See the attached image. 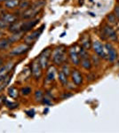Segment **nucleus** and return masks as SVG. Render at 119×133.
Wrapping results in <instances>:
<instances>
[{
	"label": "nucleus",
	"instance_id": "1",
	"mask_svg": "<svg viewBox=\"0 0 119 133\" xmlns=\"http://www.w3.org/2000/svg\"><path fill=\"white\" fill-rule=\"evenodd\" d=\"M45 1L44 0H38V1L35 2V3L31 4L30 7L29 9L25 10L22 12V15L21 18L23 20H30V19H34L35 17L37 15L38 12H41V10L43 9L45 5Z\"/></svg>",
	"mask_w": 119,
	"mask_h": 133
},
{
	"label": "nucleus",
	"instance_id": "2",
	"mask_svg": "<svg viewBox=\"0 0 119 133\" xmlns=\"http://www.w3.org/2000/svg\"><path fill=\"white\" fill-rule=\"evenodd\" d=\"M52 57H53V61L55 65L60 66L64 64V62L67 61L66 47L63 45L56 47L53 51H52Z\"/></svg>",
	"mask_w": 119,
	"mask_h": 133
},
{
	"label": "nucleus",
	"instance_id": "3",
	"mask_svg": "<svg viewBox=\"0 0 119 133\" xmlns=\"http://www.w3.org/2000/svg\"><path fill=\"white\" fill-rule=\"evenodd\" d=\"M101 35V37L103 40H110L112 42L117 41V34H116V32L115 31V29L111 26L108 24L103 25Z\"/></svg>",
	"mask_w": 119,
	"mask_h": 133
},
{
	"label": "nucleus",
	"instance_id": "4",
	"mask_svg": "<svg viewBox=\"0 0 119 133\" xmlns=\"http://www.w3.org/2000/svg\"><path fill=\"white\" fill-rule=\"evenodd\" d=\"M30 47H31V45L26 44V43L25 44H19V45L15 46L14 48H12L9 54L11 56H20V55H22L24 53L28 52L30 50Z\"/></svg>",
	"mask_w": 119,
	"mask_h": 133
},
{
	"label": "nucleus",
	"instance_id": "5",
	"mask_svg": "<svg viewBox=\"0 0 119 133\" xmlns=\"http://www.w3.org/2000/svg\"><path fill=\"white\" fill-rule=\"evenodd\" d=\"M51 55H52V50L48 47V48L44 49V51L41 52L40 56L38 57V61H39V63L43 69H45V68H46L48 66L49 59Z\"/></svg>",
	"mask_w": 119,
	"mask_h": 133
},
{
	"label": "nucleus",
	"instance_id": "6",
	"mask_svg": "<svg viewBox=\"0 0 119 133\" xmlns=\"http://www.w3.org/2000/svg\"><path fill=\"white\" fill-rule=\"evenodd\" d=\"M92 47L93 49L99 58H102V59H107V51H106L105 45H103L99 41H94L92 43Z\"/></svg>",
	"mask_w": 119,
	"mask_h": 133
},
{
	"label": "nucleus",
	"instance_id": "7",
	"mask_svg": "<svg viewBox=\"0 0 119 133\" xmlns=\"http://www.w3.org/2000/svg\"><path fill=\"white\" fill-rule=\"evenodd\" d=\"M44 28H45V25H43L40 29H36V30L29 33V35L25 36H24V42L26 43V44H30V45H31V44H33L34 42H36V40L38 39V37H39L40 35L42 34L43 30H44Z\"/></svg>",
	"mask_w": 119,
	"mask_h": 133
},
{
	"label": "nucleus",
	"instance_id": "8",
	"mask_svg": "<svg viewBox=\"0 0 119 133\" xmlns=\"http://www.w3.org/2000/svg\"><path fill=\"white\" fill-rule=\"evenodd\" d=\"M30 70H31L32 76H34V78H35L36 80H39L43 74V72H42L43 68L39 63L38 58H36L35 61L31 63V69Z\"/></svg>",
	"mask_w": 119,
	"mask_h": 133
},
{
	"label": "nucleus",
	"instance_id": "9",
	"mask_svg": "<svg viewBox=\"0 0 119 133\" xmlns=\"http://www.w3.org/2000/svg\"><path fill=\"white\" fill-rule=\"evenodd\" d=\"M38 22H39V19H37V18L30 19V20H27V21H23L22 25H21V31H23V32H25V33H27V32L31 30L33 28H35Z\"/></svg>",
	"mask_w": 119,
	"mask_h": 133
},
{
	"label": "nucleus",
	"instance_id": "10",
	"mask_svg": "<svg viewBox=\"0 0 119 133\" xmlns=\"http://www.w3.org/2000/svg\"><path fill=\"white\" fill-rule=\"evenodd\" d=\"M105 48L107 51V55H108V59L110 62H114L117 58V53H116V49L114 48L113 45L109 43H107L105 44Z\"/></svg>",
	"mask_w": 119,
	"mask_h": 133
},
{
	"label": "nucleus",
	"instance_id": "11",
	"mask_svg": "<svg viewBox=\"0 0 119 133\" xmlns=\"http://www.w3.org/2000/svg\"><path fill=\"white\" fill-rule=\"evenodd\" d=\"M71 80H72L73 83L77 86H81L83 83V76H82L81 73H80L77 69L71 70Z\"/></svg>",
	"mask_w": 119,
	"mask_h": 133
},
{
	"label": "nucleus",
	"instance_id": "12",
	"mask_svg": "<svg viewBox=\"0 0 119 133\" xmlns=\"http://www.w3.org/2000/svg\"><path fill=\"white\" fill-rule=\"evenodd\" d=\"M68 52H70V59H71V61H72V63L76 66L79 65L80 57H79L78 51L77 50L76 46H71Z\"/></svg>",
	"mask_w": 119,
	"mask_h": 133
},
{
	"label": "nucleus",
	"instance_id": "13",
	"mask_svg": "<svg viewBox=\"0 0 119 133\" xmlns=\"http://www.w3.org/2000/svg\"><path fill=\"white\" fill-rule=\"evenodd\" d=\"M0 19H2L4 21H5L7 24H12V23L18 21V16L16 14H11V12H5V14H3L1 16H0Z\"/></svg>",
	"mask_w": 119,
	"mask_h": 133
},
{
	"label": "nucleus",
	"instance_id": "14",
	"mask_svg": "<svg viewBox=\"0 0 119 133\" xmlns=\"http://www.w3.org/2000/svg\"><path fill=\"white\" fill-rule=\"evenodd\" d=\"M24 35H25V32L23 31H19V32H16V33H12V36H10L8 38L9 42L12 44H14V43H17L19 41H21L22 38H24Z\"/></svg>",
	"mask_w": 119,
	"mask_h": 133
},
{
	"label": "nucleus",
	"instance_id": "15",
	"mask_svg": "<svg viewBox=\"0 0 119 133\" xmlns=\"http://www.w3.org/2000/svg\"><path fill=\"white\" fill-rule=\"evenodd\" d=\"M56 76V68L53 66H50L46 73V81L48 83H52L55 80Z\"/></svg>",
	"mask_w": 119,
	"mask_h": 133
},
{
	"label": "nucleus",
	"instance_id": "16",
	"mask_svg": "<svg viewBox=\"0 0 119 133\" xmlns=\"http://www.w3.org/2000/svg\"><path fill=\"white\" fill-rule=\"evenodd\" d=\"M22 22H23V21H16V22L9 25V27L7 28L8 31L11 32V33H16V32L21 31Z\"/></svg>",
	"mask_w": 119,
	"mask_h": 133
},
{
	"label": "nucleus",
	"instance_id": "17",
	"mask_svg": "<svg viewBox=\"0 0 119 133\" xmlns=\"http://www.w3.org/2000/svg\"><path fill=\"white\" fill-rule=\"evenodd\" d=\"M81 44H82V47L85 49V50H89L91 47H92V43H91L89 35L83 36V37H82V39H81Z\"/></svg>",
	"mask_w": 119,
	"mask_h": 133
},
{
	"label": "nucleus",
	"instance_id": "18",
	"mask_svg": "<svg viewBox=\"0 0 119 133\" xmlns=\"http://www.w3.org/2000/svg\"><path fill=\"white\" fill-rule=\"evenodd\" d=\"M20 2V0H8L5 3V5L7 9H14V8L18 7Z\"/></svg>",
	"mask_w": 119,
	"mask_h": 133
},
{
	"label": "nucleus",
	"instance_id": "19",
	"mask_svg": "<svg viewBox=\"0 0 119 133\" xmlns=\"http://www.w3.org/2000/svg\"><path fill=\"white\" fill-rule=\"evenodd\" d=\"M7 94L10 98H17L19 97V91L17 88H15L14 86H11L9 89H8Z\"/></svg>",
	"mask_w": 119,
	"mask_h": 133
},
{
	"label": "nucleus",
	"instance_id": "20",
	"mask_svg": "<svg viewBox=\"0 0 119 133\" xmlns=\"http://www.w3.org/2000/svg\"><path fill=\"white\" fill-rule=\"evenodd\" d=\"M81 66H83V68H84L85 70H90L92 68V61L89 59V58L87 59H81Z\"/></svg>",
	"mask_w": 119,
	"mask_h": 133
},
{
	"label": "nucleus",
	"instance_id": "21",
	"mask_svg": "<svg viewBox=\"0 0 119 133\" xmlns=\"http://www.w3.org/2000/svg\"><path fill=\"white\" fill-rule=\"evenodd\" d=\"M58 77H59V81L60 82V83L63 85V86H66V85L68 84V76H67L62 71L59 72V74H58Z\"/></svg>",
	"mask_w": 119,
	"mask_h": 133
},
{
	"label": "nucleus",
	"instance_id": "22",
	"mask_svg": "<svg viewBox=\"0 0 119 133\" xmlns=\"http://www.w3.org/2000/svg\"><path fill=\"white\" fill-rule=\"evenodd\" d=\"M11 45L8 38H0V50H5Z\"/></svg>",
	"mask_w": 119,
	"mask_h": 133
},
{
	"label": "nucleus",
	"instance_id": "23",
	"mask_svg": "<svg viewBox=\"0 0 119 133\" xmlns=\"http://www.w3.org/2000/svg\"><path fill=\"white\" fill-rule=\"evenodd\" d=\"M5 106L8 109H9V110H14V109H16V108H19V103L14 102V101H10V100L6 99Z\"/></svg>",
	"mask_w": 119,
	"mask_h": 133
},
{
	"label": "nucleus",
	"instance_id": "24",
	"mask_svg": "<svg viewBox=\"0 0 119 133\" xmlns=\"http://www.w3.org/2000/svg\"><path fill=\"white\" fill-rule=\"evenodd\" d=\"M30 5H31V2L28 1V0H21L18 7L21 10H27L30 7Z\"/></svg>",
	"mask_w": 119,
	"mask_h": 133
},
{
	"label": "nucleus",
	"instance_id": "25",
	"mask_svg": "<svg viewBox=\"0 0 119 133\" xmlns=\"http://www.w3.org/2000/svg\"><path fill=\"white\" fill-rule=\"evenodd\" d=\"M11 79H12V76H8L7 77L5 78V80L4 81L3 83H0V94L2 93V91H4V90L5 89L6 86H7L8 84H9V83L11 82Z\"/></svg>",
	"mask_w": 119,
	"mask_h": 133
},
{
	"label": "nucleus",
	"instance_id": "26",
	"mask_svg": "<svg viewBox=\"0 0 119 133\" xmlns=\"http://www.w3.org/2000/svg\"><path fill=\"white\" fill-rule=\"evenodd\" d=\"M78 53H79L80 59H87V58H89V54H88V52H87V50H85V49L83 48L82 46L79 48Z\"/></svg>",
	"mask_w": 119,
	"mask_h": 133
},
{
	"label": "nucleus",
	"instance_id": "27",
	"mask_svg": "<svg viewBox=\"0 0 119 133\" xmlns=\"http://www.w3.org/2000/svg\"><path fill=\"white\" fill-rule=\"evenodd\" d=\"M107 20L109 22V24L116 25L117 23V18L115 16L114 14H109L107 15Z\"/></svg>",
	"mask_w": 119,
	"mask_h": 133
},
{
	"label": "nucleus",
	"instance_id": "28",
	"mask_svg": "<svg viewBox=\"0 0 119 133\" xmlns=\"http://www.w3.org/2000/svg\"><path fill=\"white\" fill-rule=\"evenodd\" d=\"M34 97H35V99L36 102H42V99L44 98V94H43V91H40V90H37V91H35V94H34Z\"/></svg>",
	"mask_w": 119,
	"mask_h": 133
},
{
	"label": "nucleus",
	"instance_id": "29",
	"mask_svg": "<svg viewBox=\"0 0 119 133\" xmlns=\"http://www.w3.org/2000/svg\"><path fill=\"white\" fill-rule=\"evenodd\" d=\"M32 92V88L29 87V86H25V87H22L21 90V94L23 96H28L29 95L30 93Z\"/></svg>",
	"mask_w": 119,
	"mask_h": 133
},
{
	"label": "nucleus",
	"instance_id": "30",
	"mask_svg": "<svg viewBox=\"0 0 119 133\" xmlns=\"http://www.w3.org/2000/svg\"><path fill=\"white\" fill-rule=\"evenodd\" d=\"M61 71L64 73L65 75H66L67 76H70V74H71V69H70V66L68 65V64H64L63 66H62V69Z\"/></svg>",
	"mask_w": 119,
	"mask_h": 133
},
{
	"label": "nucleus",
	"instance_id": "31",
	"mask_svg": "<svg viewBox=\"0 0 119 133\" xmlns=\"http://www.w3.org/2000/svg\"><path fill=\"white\" fill-rule=\"evenodd\" d=\"M92 64H93L94 66H99V63H101V61H99V57L97 55V56H95V55H93V56H92Z\"/></svg>",
	"mask_w": 119,
	"mask_h": 133
},
{
	"label": "nucleus",
	"instance_id": "32",
	"mask_svg": "<svg viewBox=\"0 0 119 133\" xmlns=\"http://www.w3.org/2000/svg\"><path fill=\"white\" fill-rule=\"evenodd\" d=\"M5 101H6V97L4 94H0V108L3 106H5Z\"/></svg>",
	"mask_w": 119,
	"mask_h": 133
},
{
	"label": "nucleus",
	"instance_id": "33",
	"mask_svg": "<svg viewBox=\"0 0 119 133\" xmlns=\"http://www.w3.org/2000/svg\"><path fill=\"white\" fill-rule=\"evenodd\" d=\"M42 103L45 106H50V105H52L53 103L51 101V98H49L48 97H44L42 99Z\"/></svg>",
	"mask_w": 119,
	"mask_h": 133
},
{
	"label": "nucleus",
	"instance_id": "34",
	"mask_svg": "<svg viewBox=\"0 0 119 133\" xmlns=\"http://www.w3.org/2000/svg\"><path fill=\"white\" fill-rule=\"evenodd\" d=\"M9 27V24L4 21L2 19H0V29H7Z\"/></svg>",
	"mask_w": 119,
	"mask_h": 133
},
{
	"label": "nucleus",
	"instance_id": "35",
	"mask_svg": "<svg viewBox=\"0 0 119 133\" xmlns=\"http://www.w3.org/2000/svg\"><path fill=\"white\" fill-rule=\"evenodd\" d=\"M25 113H26V115H27L29 117L33 118L34 116H35V111H34V109H30V110L25 111Z\"/></svg>",
	"mask_w": 119,
	"mask_h": 133
},
{
	"label": "nucleus",
	"instance_id": "36",
	"mask_svg": "<svg viewBox=\"0 0 119 133\" xmlns=\"http://www.w3.org/2000/svg\"><path fill=\"white\" fill-rule=\"evenodd\" d=\"M113 14H115V16L119 20V5H116L114 8V11H113Z\"/></svg>",
	"mask_w": 119,
	"mask_h": 133
},
{
	"label": "nucleus",
	"instance_id": "37",
	"mask_svg": "<svg viewBox=\"0 0 119 133\" xmlns=\"http://www.w3.org/2000/svg\"><path fill=\"white\" fill-rule=\"evenodd\" d=\"M73 94L72 93H70V92H65V93H63V95L61 96V98L62 99H66V98H68L70 97H72Z\"/></svg>",
	"mask_w": 119,
	"mask_h": 133
},
{
	"label": "nucleus",
	"instance_id": "38",
	"mask_svg": "<svg viewBox=\"0 0 119 133\" xmlns=\"http://www.w3.org/2000/svg\"><path fill=\"white\" fill-rule=\"evenodd\" d=\"M3 66V59H2V58H0V66Z\"/></svg>",
	"mask_w": 119,
	"mask_h": 133
},
{
	"label": "nucleus",
	"instance_id": "39",
	"mask_svg": "<svg viewBox=\"0 0 119 133\" xmlns=\"http://www.w3.org/2000/svg\"><path fill=\"white\" fill-rule=\"evenodd\" d=\"M89 14L91 16H92V17H95V14H92V12H89Z\"/></svg>",
	"mask_w": 119,
	"mask_h": 133
},
{
	"label": "nucleus",
	"instance_id": "40",
	"mask_svg": "<svg viewBox=\"0 0 119 133\" xmlns=\"http://www.w3.org/2000/svg\"><path fill=\"white\" fill-rule=\"evenodd\" d=\"M6 1H8V0H0V3H3V2H5V3Z\"/></svg>",
	"mask_w": 119,
	"mask_h": 133
},
{
	"label": "nucleus",
	"instance_id": "41",
	"mask_svg": "<svg viewBox=\"0 0 119 133\" xmlns=\"http://www.w3.org/2000/svg\"><path fill=\"white\" fill-rule=\"evenodd\" d=\"M64 35H65V33H62V34H61V36H61V37H63Z\"/></svg>",
	"mask_w": 119,
	"mask_h": 133
},
{
	"label": "nucleus",
	"instance_id": "42",
	"mask_svg": "<svg viewBox=\"0 0 119 133\" xmlns=\"http://www.w3.org/2000/svg\"><path fill=\"white\" fill-rule=\"evenodd\" d=\"M118 33H119V29H118Z\"/></svg>",
	"mask_w": 119,
	"mask_h": 133
},
{
	"label": "nucleus",
	"instance_id": "43",
	"mask_svg": "<svg viewBox=\"0 0 119 133\" xmlns=\"http://www.w3.org/2000/svg\"><path fill=\"white\" fill-rule=\"evenodd\" d=\"M20 1H21V0H20Z\"/></svg>",
	"mask_w": 119,
	"mask_h": 133
}]
</instances>
